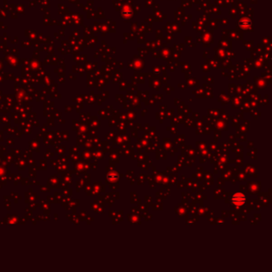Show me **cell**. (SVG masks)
Returning a JSON list of instances; mask_svg holds the SVG:
<instances>
[{"label": "cell", "instance_id": "cell-1", "mask_svg": "<svg viewBox=\"0 0 272 272\" xmlns=\"http://www.w3.org/2000/svg\"><path fill=\"white\" fill-rule=\"evenodd\" d=\"M245 201H246V197L243 193H236L234 194L233 197H232V203L237 206L243 205Z\"/></svg>", "mask_w": 272, "mask_h": 272}]
</instances>
